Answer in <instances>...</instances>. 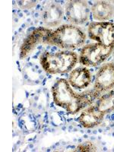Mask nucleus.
Listing matches in <instances>:
<instances>
[{
	"mask_svg": "<svg viewBox=\"0 0 114 152\" xmlns=\"http://www.w3.org/2000/svg\"><path fill=\"white\" fill-rule=\"evenodd\" d=\"M93 18L97 21L109 20L114 15V7L107 1H97L91 8Z\"/></svg>",
	"mask_w": 114,
	"mask_h": 152,
	"instance_id": "f8f14e48",
	"label": "nucleus"
},
{
	"mask_svg": "<svg viewBox=\"0 0 114 152\" xmlns=\"http://www.w3.org/2000/svg\"><path fill=\"white\" fill-rule=\"evenodd\" d=\"M114 88V63L110 62L99 69L96 75L94 91L97 94Z\"/></svg>",
	"mask_w": 114,
	"mask_h": 152,
	"instance_id": "6e6552de",
	"label": "nucleus"
},
{
	"mask_svg": "<svg viewBox=\"0 0 114 152\" xmlns=\"http://www.w3.org/2000/svg\"><path fill=\"white\" fill-rule=\"evenodd\" d=\"M85 40L86 35L82 30L72 24H63L52 31L43 43L65 50H74L81 47Z\"/></svg>",
	"mask_w": 114,
	"mask_h": 152,
	"instance_id": "f03ea898",
	"label": "nucleus"
},
{
	"mask_svg": "<svg viewBox=\"0 0 114 152\" xmlns=\"http://www.w3.org/2000/svg\"><path fill=\"white\" fill-rule=\"evenodd\" d=\"M53 98L57 106L66 110L69 113L75 114L94 102L98 97L94 91L86 93H76L67 80H57L52 87Z\"/></svg>",
	"mask_w": 114,
	"mask_h": 152,
	"instance_id": "f257e3e1",
	"label": "nucleus"
},
{
	"mask_svg": "<svg viewBox=\"0 0 114 152\" xmlns=\"http://www.w3.org/2000/svg\"><path fill=\"white\" fill-rule=\"evenodd\" d=\"M66 15L72 24H82L88 21L90 9L85 1H69L66 5Z\"/></svg>",
	"mask_w": 114,
	"mask_h": 152,
	"instance_id": "423d86ee",
	"label": "nucleus"
},
{
	"mask_svg": "<svg viewBox=\"0 0 114 152\" xmlns=\"http://www.w3.org/2000/svg\"><path fill=\"white\" fill-rule=\"evenodd\" d=\"M51 32L52 30L44 28H38L34 30L23 42L20 50V58L21 59L26 58L33 52L38 44L44 43L45 39Z\"/></svg>",
	"mask_w": 114,
	"mask_h": 152,
	"instance_id": "0eeeda50",
	"label": "nucleus"
},
{
	"mask_svg": "<svg viewBox=\"0 0 114 152\" xmlns=\"http://www.w3.org/2000/svg\"><path fill=\"white\" fill-rule=\"evenodd\" d=\"M18 5L21 9H31L36 5V1H19Z\"/></svg>",
	"mask_w": 114,
	"mask_h": 152,
	"instance_id": "2eb2a0df",
	"label": "nucleus"
},
{
	"mask_svg": "<svg viewBox=\"0 0 114 152\" xmlns=\"http://www.w3.org/2000/svg\"><path fill=\"white\" fill-rule=\"evenodd\" d=\"M91 40L107 47H114V23L110 21L91 22L88 29Z\"/></svg>",
	"mask_w": 114,
	"mask_h": 152,
	"instance_id": "39448f33",
	"label": "nucleus"
},
{
	"mask_svg": "<svg viewBox=\"0 0 114 152\" xmlns=\"http://www.w3.org/2000/svg\"><path fill=\"white\" fill-rule=\"evenodd\" d=\"M104 115L105 113L101 112L97 105L91 106L81 113L78 118V121L84 128L91 129L99 126L102 123Z\"/></svg>",
	"mask_w": 114,
	"mask_h": 152,
	"instance_id": "9d476101",
	"label": "nucleus"
},
{
	"mask_svg": "<svg viewBox=\"0 0 114 152\" xmlns=\"http://www.w3.org/2000/svg\"><path fill=\"white\" fill-rule=\"evenodd\" d=\"M91 73L86 68H77L70 73L69 82L72 87L77 89L85 88L91 82Z\"/></svg>",
	"mask_w": 114,
	"mask_h": 152,
	"instance_id": "9b49d317",
	"label": "nucleus"
},
{
	"mask_svg": "<svg viewBox=\"0 0 114 152\" xmlns=\"http://www.w3.org/2000/svg\"><path fill=\"white\" fill-rule=\"evenodd\" d=\"M97 107L101 112L105 114L114 110V90L100 97L97 104Z\"/></svg>",
	"mask_w": 114,
	"mask_h": 152,
	"instance_id": "ddd939ff",
	"label": "nucleus"
},
{
	"mask_svg": "<svg viewBox=\"0 0 114 152\" xmlns=\"http://www.w3.org/2000/svg\"><path fill=\"white\" fill-rule=\"evenodd\" d=\"M113 49L98 43L88 44L81 50L79 62L86 66H97L108 58Z\"/></svg>",
	"mask_w": 114,
	"mask_h": 152,
	"instance_id": "20e7f679",
	"label": "nucleus"
},
{
	"mask_svg": "<svg viewBox=\"0 0 114 152\" xmlns=\"http://www.w3.org/2000/svg\"><path fill=\"white\" fill-rule=\"evenodd\" d=\"M74 151L79 152H90V151H97V147L91 142H86L81 143L76 147Z\"/></svg>",
	"mask_w": 114,
	"mask_h": 152,
	"instance_id": "4468645a",
	"label": "nucleus"
},
{
	"mask_svg": "<svg viewBox=\"0 0 114 152\" xmlns=\"http://www.w3.org/2000/svg\"><path fill=\"white\" fill-rule=\"evenodd\" d=\"M64 15V10L59 4L49 3L42 11V20L46 26L54 28L58 26Z\"/></svg>",
	"mask_w": 114,
	"mask_h": 152,
	"instance_id": "1a4fd4ad",
	"label": "nucleus"
},
{
	"mask_svg": "<svg viewBox=\"0 0 114 152\" xmlns=\"http://www.w3.org/2000/svg\"><path fill=\"white\" fill-rule=\"evenodd\" d=\"M78 55L72 51L43 53L40 58L43 69L50 74H63L70 72L77 63Z\"/></svg>",
	"mask_w": 114,
	"mask_h": 152,
	"instance_id": "7ed1b4c3",
	"label": "nucleus"
}]
</instances>
